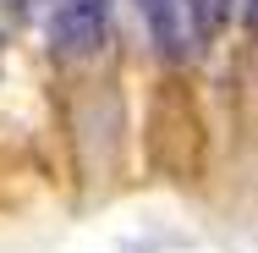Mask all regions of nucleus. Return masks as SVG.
<instances>
[{"label": "nucleus", "instance_id": "obj_1", "mask_svg": "<svg viewBox=\"0 0 258 253\" xmlns=\"http://www.w3.org/2000/svg\"><path fill=\"white\" fill-rule=\"evenodd\" d=\"M149 22H154V39L170 55H192L214 33V11L204 0H143Z\"/></svg>", "mask_w": 258, "mask_h": 253}, {"label": "nucleus", "instance_id": "obj_2", "mask_svg": "<svg viewBox=\"0 0 258 253\" xmlns=\"http://www.w3.org/2000/svg\"><path fill=\"white\" fill-rule=\"evenodd\" d=\"M99 28H104V0H66V11L55 22V39L66 50H77V44H94Z\"/></svg>", "mask_w": 258, "mask_h": 253}]
</instances>
